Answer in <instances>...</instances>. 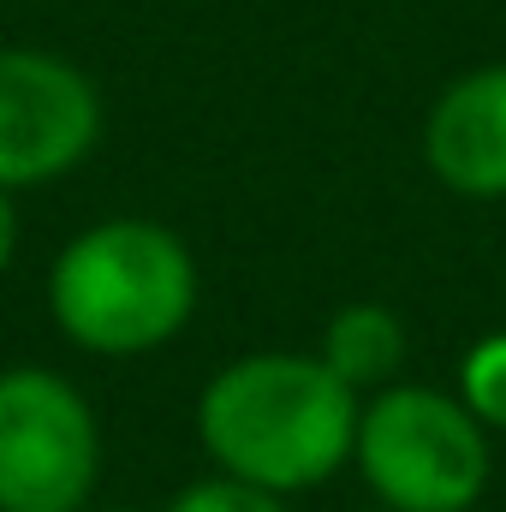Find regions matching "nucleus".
I'll return each mask as SVG.
<instances>
[{"instance_id":"nucleus-7","label":"nucleus","mask_w":506,"mask_h":512,"mask_svg":"<svg viewBox=\"0 0 506 512\" xmlns=\"http://www.w3.org/2000/svg\"><path fill=\"white\" fill-rule=\"evenodd\" d=\"M352 393L364 387H387L405 364V328L387 304H346L328 316L322 328V352H316Z\"/></svg>"},{"instance_id":"nucleus-6","label":"nucleus","mask_w":506,"mask_h":512,"mask_svg":"<svg viewBox=\"0 0 506 512\" xmlns=\"http://www.w3.org/2000/svg\"><path fill=\"white\" fill-rule=\"evenodd\" d=\"M429 173L477 203L506 197V66H477L441 90L423 126Z\"/></svg>"},{"instance_id":"nucleus-5","label":"nucleus","mask_w":506,"mask_h":512,"mask_svg":"<svg viewBox=\"0 0 506 512\" xmlns=\"http://www.w3.org/2000/svg\"><path fill=\"white\" fill-rule=\"evenodd\" d=\"M102 137L96 84L42 48H0V191L72 173Z\"/></svg>"},{"instance_id":"nucleus-9","label":"nucleus","mask_w":506,"mask_h":512,"mask_svg":"<svg viewBox=\"0 0 506 512\" xmlns=\"http://www.w3.org/2000/svg\"><path fill=\"white\" fill-rule=\"evenodd\" d=\"M167 512H286V495H268L256 483H239V477H209V483H191L179 489Z\"/></svg>"},{"instance_id":"nucleus-4","label":"nucleus","mask_w":506,"mask_h":512,"mask_svg":"<svg viewBox=\"0 0 506 512\" xmlns=\"http://www.w3.org/2000/svg\"><path fill=\"white\" fill-rule=\"evenodd\" d=\"M102 477V429L54 370H0V512H84Z\"/></svg>"},{"instance_id":"nucleus-3","label":"nucleus","mask_w":506,"mask_h":512,"mask_svg":"<svg viewBox=\"0 0 506 512\" xmlns=\"http://www.w3.org/2000/svg\"><path fill=\"white\" fill-rule=\"evenodd\" d=\"M352 459L387 512H465L489 489V429L435 387H376L358 405Z\"/></svg>"},{"instance_id":"nucleus-1","label":"nucleus","mask_w":506,"mask_h":512,"mask_svg":"<svg viewBox=\"0 0 506 512\" xmlns=\"http://www.w3.org/2000/svg\"><path fill=\"white\" fill-rule=\"evenodd\" d=\"M358 405L364 399L322 358L251 352L203 387L197 435L227 477L268 495H304L352 459Z\"/></svg>"},{"instance_id":"nucleus-10","label":"nucleus","mask_w":506,"mask_h":512,"mask_svg":"<svg viewBox=\"0 0 506 512\" xmlns=\"http://www.w3.org/2000/svg\"><path fill=\"white\" fill-rule=\"evenodd\" d=\"M12 251H18V209H12V191H0V274L12 268Z\"/></svg>"},{"instance_id":"nucleus-8","label":"nucleus","mask_w":506,"mask_h":512,"mask_svg":"<svg viewBox=\"0 0 506 512\" xmlns=\"http://www.w3.org/2000/svg\"><path fill=\"white\" fill-rule=\"evenodd\" d=\"M459 399H465V411L483 429H501L506 435V328L465 352V364H459Z\"/></svg>"},{"instance_id":"nucleus-2","label":"nucleus","mask_w":506,"mask_h":512,"mask_svg":"<svg viewBox=\"0 0 506 512\" xmlns=\"http://www.w3.org/2000/svg\"><path fill=\"white\" fill-rule=\"evenodd\" d=\"M48 304L72 346L96 358H137L179 340V328L191 322L197 262L161 221H96L60 251Z\"/></svg>"}]
</instances>
